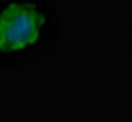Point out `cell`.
Segmentation results:
<instances>
[{
	"label": "cell",
	"instance_id": "2",
	"mask_svg": "<svg viewBox=\"0 0 132 122\" xmlns=\"http://www.w3.org/2000/svg\"><path fill=\"white\" fill-rule=\"evenodd\" d=\"M130 43H132V24H130Z\"/></svg>",
	"mask_w": 132,
	"mask_h": 122
},
{
	"label": "cell",
	"instance_id": "1",
	"mask_svg": "<svg viewBox=\"0 0 132 122\" xmlns=\"http://www.w3.org/2000/svg\"><path fill=\"white\" fill-rule=\"evenodd\" d=\"M59 38L53 0H0V67H22L45 57Z\"/></svg>",
	"mask_w": 132,
	"mask_h": 122
}]
</instances>
